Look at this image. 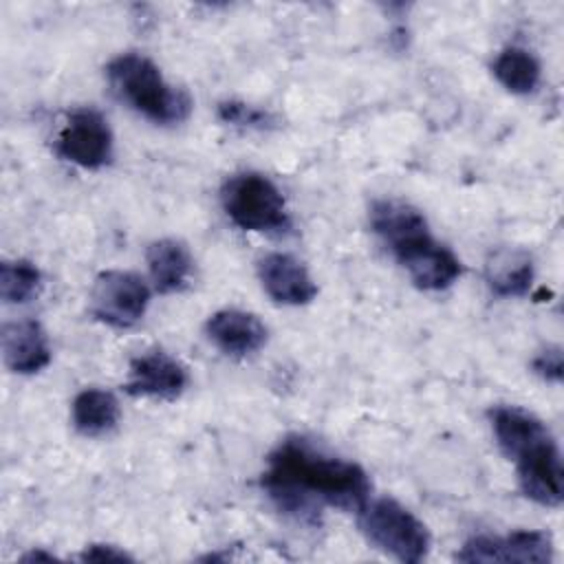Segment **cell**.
Instances as JSON below:
<instances>
[{
    "mask_svg": "<svg viewBox=\"0 0 564 564\" xmlns=\"http://www.w3.org/2000/svg\"><path fill=\"white\" fill-rule=\"evenodd\" d=\"M518 469V485L522 494L542 505L560 507L564 500V469L562 454L551 432L524 445L513 458Z\"/></svg>",
    "mask_w": 564,
    "mask_h": 564,
    "instance_id": "obj_7",
    "label": "cell"
},
{
    "mask_svg": "<svg viewBox=\"0 0 564 564\" xmlns=\"http://www.w3.org/2000/svg\"><path fill=\"white\" fill-rule=\"evenodd\" d=\"M258 280L264 293L284 306H304L315 300L317 284L308 269L289 253H267L258 260Z\"/></svg>",
    "mask_w": 564,
    "mask_h": 564,
    "instance_id": "obj_11",
    "label": "cell"
},
{
    "mask_svg": "<svg viewBox=\"0 0 564 564\" xmlns=\"http://www.w3.org/2000/svg\"><path fill=\"white\" fill-rule=\"evenodd\" d=\"M485 280L500 297H522L533 282V260L522 249L502 247L487 258Z\"/></svg>",
    "mask_w": 564,
    "mask_h": 564,
    "instance_id": "obj_15",
    "label": "cell"
},
{
    "mask_svg": "<svg viewBox=\"0 0 564 564\" xmlns=\"http://www.w3.org/2000/svg\"><path fill=\"white\" fill-rule=\"evenodd\" d=\"M150 289L132 271H101L90 289V315L112 328L134 326L148 311Z\"/></svg>",
    "mask_w": 564,
    "mask_h": 564,
    "instance_id": "obj_6",
    "label": "cell"
},
{
    "mask_svg": "<svg viewBox=\"0 0 564 564\" xmlns=\"http://www.w3.org/2000/svg\"><path fill=\"white\" fill-rule=\"evenodd\" d=\"M489 423L496 443L507 458H513L524 445L549 432V427L535 414L520 405H494L489 410Z\"/></svg>",
    "mask_w": 564,
    "mask_h": 564,
    "instance_id": "obj_16",
    "label": "cell"
},
{
    "mask_svg": "<svg viewBox=\"0 0 564 564\" xmlns=\"http://www.w3.org/2000/svg\"><path fill=\"white\" fill-rule=\"evenodd\" d=\"M112 145V130L106 117L95 108L73 110L55 139L57 156L84 170L108 165Z\"/></svg>",
    "mask_w": 564,
    "mask_h": 564,
    "instance_id": "obj_8",
    "label": "cell"
},
{
    "mask_svg": "<svg viewBox=\"0 0 564 564\" xmlns=\"http://www.w3.org/2000/svg\"><path fill=\"white\" fill-rule=\"evenodd\" d=\"M209 341L229 357H247L267 344V326L247 311L223 308L205 322Z\"/></svg>",
    "mask_w": 564,
    "mask_h": 564,
    "instance_id": "obj_12",
    "label": "cell"
},
{
    "mask_svg": "<svg viewBox=\"0 0 564 564\" xmlns=\"http://www.w3.org/2000/svg\"><path fill=\"white\" fill-rule=\"evenodd\" d=\"M145 262L152 284L159 293H176L185 289L194 269L189 249L174 238L150 242L145 249Z\"/></svg>",
    "mask_w": 564,
    "mask_h": 564,
    "instance_id": "obj_14",
    "label": "cell"
},
{
    "mask_svg": "<svg viewBox=\"0 0 564 564\" xmlns=\"http://www.w3.org/2000/svg\"><path fill=\"white\" fill-rule=\"evenodd\" d=\"M494 77L500 86H505L513 95H529L540 84V62L538 57L520 46H507L502 48L494 64H491Z\"/></svg>",
    "mask_w": 564,
    "mask_h": 564,
    "instance_id": "obj_18",
    "label": "cell"
},
{
    "mask_svg": "<svg viewBox=\"0 0 564 564\" xmlns=\"http://www.w3.org/2000/svg\"><path fill=\"white\" fill-rule=\"evenodd\" d=\"M456 560L469 564H549L553 560V538L538 529H520L507 535H474L460 546Z\"/></svg>",
    "mask_w": 564,
    "mask_h": 564,
    "instance_id": "obj_9",
    "label": "cell"
},
{
    "mask_svg": "<svg viewBox=\"0 0 564 564\" xmlns=\"http://www.w3.org/2000/svg\"><path fill=\"white\" fill-rule=\"evenodd\" d=\"M22 562H33V560H53V553H44V551H31L26 555L20 557Z\"/></svg>",
    "mask_w": 564,
    "mask_h": 564,
    "instance_id": "obj_23",
    "label": "cell"
},
{
    "mask_svg": "<svg viewBox=\"0 0 564 564\" xmlns=\"http://www.w3.org/2000/svg\"><path fill=\"white\" fill-rule=\"evenodd\" d=\"M355 513L366 540L386 555L403 564H416L427 557L430 531L399 500L390 496L368 498Z\"/></svg>",
    "mask_w": 564,
    "mask_h": 564,
    "instance_id": "obj_4",
    "label": "cell"
},
{
    "mask_svg": "<svg viewBox=\"0 0 564 564\" xmlns=\"http://www.w3.org/2000/svg\"><path fill=\"white\" fill-rule=\"evenodd\" d=\"M2 359L15 375H35L51 364V344L40 322L18 319L2 326Z\"/></svg>",
    "mask_w": 564,
    "mask_h": 564,
    "instance_id": "obj_13",
    "label": "cell"
},
{
    "mask_svg": "<svg viewBox=\"0 0 564 564\" xmlns=\"http://www.w3.org/2000/svg\"><path fill=\"white\" fill-rule=\"evenodd\" d=\"M220 203L227 218L245 231H286L291 218L278 185L260 172H238L220 187Z\"/></svg>",
    "mask_w": 564,
    "mask_h": 564,
    "instance_id": "obj_5",
    "label": "cell"
},
{
    "mask_svg": "<svg viewBox=\"0 0 564 564\" xmlns=\"http://www.w3.org/2000/svg\"><path fill=\"white\" fill-rule=\"evenodd\" d=\"M260 485L280 511L302 522H315L324 507L357 511L370 498L364 467L330 456L302 436H286L267 456Z\"/></svg>",
    "mask_w": 564,
    "mask_h": 564,
    "instance_id": "obj_1",
    "label": "cell"
},
{
    "mask_svg": "<svg viewBox=\"0 0 564 564\" xmlns=\"http://www.w3.org/2000/svg\"><path fill=\"white\" fill-rule=\"evenodd\" d=\"M42 289V271L24 258L2 260L0 264V297L4 304H26Z\"/></svg>",
    "mask_w": 564,
    "mask_h": 564,
    "instance_id": "obj_19",
    "label": "cell"
},
{
    "mask_svg": "<svg viewBox=\"0 0 564 564\" xmlns=\"http://www.w3.org/2000/svg\"><path fill=\"white\" fill-rule=\"evenodd\" d=\"M106 79L112 93L134 112L159 126H174L189 117L192 99L172 86L159 66L139 53H121L106 64Z\"/></svg>",
    "mask_w": 564,
    "mask_h": 564,
    "instance_id": "obj_3",
    "label": "cell"
},
{
    "mask_svg": "<svg viewBox=\"0 0 564 564\" xmlns=\"http://www.w3.org/2000/svg\"><path fill=\"white\" fill-rule=\"evenodd\" d=\"M119 401L110 390L86 388L77 392L70 405L73 427L82 436H104L119 423Z\"/></svg>",
    "mask_w": 564,
    "mask_h": 564,
    "instance_id": "obj_17",
    "label": "cell"
},
{
    "mask_svg": "<svg viewBox=\"0 0 564 564\" xmlns=\"http://www.w3.org/2000/svg\"><path fill=\"white\" fill-rule=\"evenodd\" d=\"M187 368L165 350H148L130 361L126 392L132 397H152L174 401L187 388Z\"/></svg>",
    "mask_w": 564,
    "mask_h": 564,
    "instance_id": "obj_10",
    "label": "cell"
},
{
    "mask_svg": "<svg viewBox=\"0 0 564 564\" xmlns=\"http://www.w3.org/2000/svg\"><path fill=\"white\" fill-rule=\"evenodd\" d=\"M84 562H132V555H128L123 549H117L112 544H90L79 555Z\"/></svg>",
    "mask_w": 564,
    "mask_h": 564,
    "instance_id": "obj_22",
    "label": "cell"
},
{
    "mask_svg": "<svg viewBox=\"0 0 564 564\" xmlns=\"http://www.w3.org/2000/svg\"><path fill=\"white\" fill-rule=\"evenodd\" d=\"M218 117L225 123H234V126H242V128L262 130V128L271 126V115L267 110L249 106L245 101H234V99L231 101H223L218 106Z\"/></svg>",
    "mask_w": 564,
    "mask_h": 564,
    "instance_id": "obj_20",
    "label": "cell"
},
{
    "mask_svg": "<svg viewBox=\"0 0 564 564\" xmlns=\"http://www.w3.org/2000/svg\"><path fill=\"white\" fill-rule=\"evenodd\" d=\"M368 218L416 289L443 291L460 278L463 264L456 253L430 234L425 216L410 203L379 198L370 205Z\"/></svg>",
    "mask_w": 564,
    "mask_h": 564,
    "instance_id": "obj_2",
    "label": "cell"
},
{
    "mask_svg": "<svg viewBox=\"0 0 564 564\" xmlns=\"http://www.w3.org/2000/svg\"><path fill=\"white\" fill-rule=\"evenodd\" d=\"M531 368L538 377H542L544 381H553L560 383L562 381V370H564V359H562V348L560 346H546L542 348L533 361Z\"/></svg>",
    "mask_w": 564,
    "mask_h": 564,
    "instance_id": "obj_21",
    "label": "cell"
}]
</instances>
